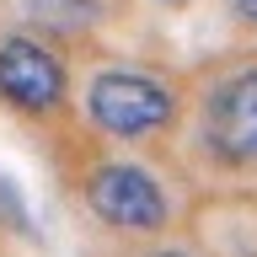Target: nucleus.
<instances>
[{"label": "nucleus", "mask_w": 257, "mask_h": 257, "mask_svg": "<svg viewBox=\"0 0 257 257\" xmlns=\"http://www.w3.org/2000/svg\"><path fill=\"white\" fill-rule=\"evenodd\" d=\"M86 204L112 230H161L166 225V193H161V182L145 166H128V161L96 166L91 182H86Z\"/></svg>", "instance_id": "nucleus-2"}, {"label": "nucleus", "mask_w": 257, "mask_h": 257, "mask_svg": "<svg viewBox=\"0 0 257 257\" xmlns=\"http://www.w3.org/2000/svg\"><path fill=\"white\" fill-rule=\"evenodd\" d=\"M156 257H188V252H156Z\"/></svg>", "instance_id": "nucleus-8"}, {"label": "nucleus", "mask_w": 257, "mask_h": 257, "mask_svg": "<svg viewBox=\"0 0 257 257\" xmlns=\"http://www.w3.org/2000/svg\"><path fill=\"white\" fill-rule=\"evenodd\" d=\"M32 16H43V22H91V0H32Z\"/></svg>", "instance_id": "nucleus-5"}, {"label": "nucleus", "mask_w": 257, "mask_h": 257, "mask_svg": "<svg viewBox=\"0 0 257 257\" xmlns=\"http://www.w3.org/2000/svg\"><path fill=\"white\" fill-rule=\"evenodd\" d=\"M209 150L225 161H257V70H241L225 86H214L204 112Z\"/></svg>", "instance_id": "nucleus-4"}, {"label": "nucleus", "mask_w": 257, "mask_h": 257, "mask_svg": "<svg viewBox=\"0 0 257 257\" xmlns=\"http://www.w3.org/2000/svg\"><path fill=\"white\" fill-rule=\"evenodd\" d=\"M0 204H6V220H11L16 230H27V209H22V198H16L11 177H0Z\"/></svg>", "instance_id": "nucleus-6"}, {"label": "nucleus", "mask_w": 257, "mask_h": 257, "mask_svg": "<svg viewBox=\"0 0 257 257\" xmlns=\"http://www.w3.org/2000/svg\"><path fill=\"white\" fill-rule=\"evenodd\" d=\"M0 102L22 112H54L64 102V64L38 38H6L0 43Z\"/></svg>", "instance_id": "nucleus-3"}, {"label": "nucleus", "mask_w": 257, "mask_h": 257, "mask_svg": "<svg viewBox=\"0 0 257 257\" xmlns=\"http://www.w3.org/2000/svg\"><path fill=\"white\" fill-rule=\"evenodd\" d=\"M230 11H236L241 22H257V0H230Z\"/></svg>", "instance_id": "nucleus-7"}, {"label": "nucleus", "mask_w": 257, "mask_h": 257, "mask_svg": "<svg viewBox=\"0 0 257 257\" xmlns=\"http://www.w3.org/2000/svg\"><path fill=\"white\" fill-rule=\"evenodd\" d=\"M86 112L112 140H145L177 118V96L166 80L145 75V70H102L86 86Z\"/></svg>", "instance_id": "nucleus-1"}]
</instances>
